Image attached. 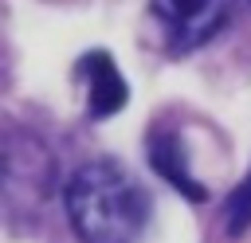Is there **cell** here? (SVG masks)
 I'll return each instance as SVG.
<instances>
[{
    "label": "cell",
    "mask_w": 251,
    "mask_h": 243,
    "mask_svg": "<svg viewBox=\"0 0 251 243\" xmlns=\"http://www.w3.org/2000/svg\"><path fill=\"white\" fill-rule=\"evenodd\" d=\"M67 216L82 243H137L149 223V192L126 165L90 161L67 184Z\"/></svg>",
    "instance_id": "6da1fadb"
},
{
    "label": "cell",
    "mask_w": 251,
    "mask_h": 243,
    "mask_svg": "<svg viewBox=\"0 0 251 243\" xmlns=\"http://www.w3.org/2000/svg\"><path fill=\"white\" fill-rule=\"evenodd\" d=\"M149 4L165 27V39L176 51H192L227 24L235 0H149Z\"/></svg>",
    "instance_id": "7a4b0ae2"
},
{
    "label": "cell",
    "mask_w": 251,
    "mask_h": 243,
    "mask_svg": "<svg viewBox=\"0 0 251 243\" xmlns=\"http://www.w3.org/2000/svg\"><path fill=\"white\" fill-rule=\"evenodd\" d=\"M224 223H227L231 235H239V231L251 227V169H247V176L231 188V196H227V204H224Z\"/></svg>",
    "instance_id": "5b68a950"
},
{
    "label": "cell",
    "mask_w": 251,
    "mask_h": 243,
    "mask_svg": "<svg viewBox=\"0 0 251 243\" xmlns=\"http://www.w3.org/2000/svg\"><path fill=\"white\" fill-rule=\"evenodd\" d=\"M149 161H153V169H157V172H161L169 184H176L184 196H192V200H204V188L192 180L188 165L180 161V141H176V133H169V129L153 133V141H149Z\"/></svg>",
    "instance_id": "277c9868"
},
{
    "label": "cell",
    "mask_w": 251,
    "mask_h": 243,
    "mask_svg": "<svg viewBox=\"0 0 251 243\" xmlns=\"http://www.w3.org/2000/svg\"><path fill=\"white\" fill-rule=\"evenodd\" d=\"M78 71L86 74V110H90V118H110L126 106L129 86H126V78L118 74L114 59L106 51H90L78 63Z\"/></svg>",
    "instance_id": "3957f363"
}]
</instances>
